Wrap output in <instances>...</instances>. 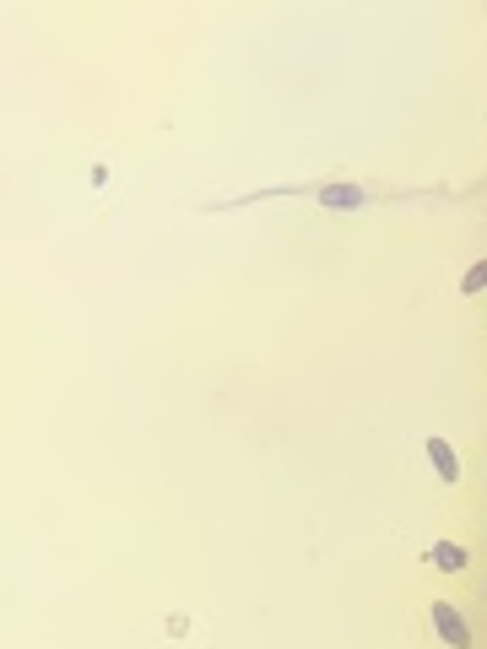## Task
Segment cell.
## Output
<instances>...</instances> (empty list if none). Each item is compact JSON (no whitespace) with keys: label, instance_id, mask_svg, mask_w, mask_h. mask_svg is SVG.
Instances as JSON below:
<instances>
[{"label":"cell","instance_id":"cell-2","mask_svg":"<svg viewBox=\"0 0 487 649\" xmlns=\"http://www.w3.org/2000/svg\"><path fill=\"white\" fill-rule=\"evenodd\" d=\"M428 617H433V633L444 639V649H471V622L460 617L455 601H433Z\"/></svg>","mask_w":487,"mask_h":649},{"label":"cell","instance_id":"cell-4","mask_svg":"<svg viewBox=\"0 0 487 649\" xmlns=\"http://www.w3.org/2000/svg\"><path fill=\"white\" fill-rule=\"evenodd\" d=\"M423 563H433L439 574H460V568L471 563V552L460 547V541H433V547L423 552Z\"/></svg>","mask_w":487,"mask_h":649},{"label":"cell","instance_id":"cell-5","mask_svg":"<svg viewBox=\"0 0 487 649\" xmlns=\"http://www.w3.org/2000/svg\"><path fill=\"white\" fill-rule=\"evenodd\" d=\"M482 287H487V260H477V266L460 276V293H482Z\"/></svg>","mask_w":487,"mask_h":649},{"label":"cell","instance_id":"cell-3","mask_svg":"<svg viewBox=\"0 0 487 649\" xmlns=\"http://www.w3.org/2000/svg\"><path fill=\"white\" fill-rule=\"evenodd\" d=\"M428 466L433 471H439L444 476V482H460V455H455V444L450 439H444V433H428Z\"/></svg>","mask_w":487,"mask_h":649},{"label":"cell","instance_id":"cell-1","mask_svg":"<svg viewBox=\"0 0 487 649\" xmlns=\"http://www.w3.org/2000/svg\"><path fill=\"white\" fill-rule=\"evenodd\" d=\"M314 206H325V211H358L368 201H379V195H390V190H363V184H314Z\"/></svg>","mask_w":487,"mask_h":649}]
</instances>
